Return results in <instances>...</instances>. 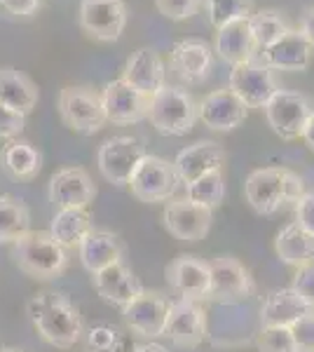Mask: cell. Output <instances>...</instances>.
<instances>
[{"label":"cell","mask_w":314,"mask_h":352,"mask_svg":"<svg viewBox=\"0 0 314 352\" xmlns=\"http://www.w3.org/2000/svg\"><path fill=\"white\" fill-rule=\"evenodd\" d=\"M211 268V289L207 300H221V303H239L251 298L256 292V282L242 261L235 256H218L209 261Z\"/></svg>","instance_id":"10"},{"label":"cell","mask_w":314,"mask_h":352,"mask_svg":"<svg viewBox=\"0 0 314 352\" xmlns=\"http://www.w3.org/2000/svg\"><path fill=\"white\" fill-rule=\"evenodd\" d=\"M28 317H31L33 327L40 333L45 343L54 345V348L68 350L82 338L85 322L80 310L73 305V300L66 294L45 292L36 294L26 305Z\"/></svg>","instance_id":"1"},{"label":"cell","mask_w":314,"mask_h":352,"mask_svg":"<svg viewBox=\"0 0 314 352\" xmlns=\"http://www.w3.org/2000/svg\"><path fill=\"white\" fill-rule=\"evenodd\" d=\"M291 289H293L295 294H300V296L314 308V261L312 263L300 265V268H295Z\"/></svg>","instance_id":"40"},{"label":"cell","mask_w":314,"mask_h":352,"mask_svg":"<svg viewBox=\"0 0 314 352\" xmlns=\"http://www.w3.org/2000/svg\"><path fill=\"white\" fill-rule=\"evenodd\" d=\"M0 352H24V350H16V348H5V350H0Z\"/></svg>","instance_id":"47"},{"label":"cell","mask_w":314,"mask_h":352,"mask_svg":"<svg viewBox=\"0 0 314 352\" xmlns=\"http://www.w3.org/2000/svg\"><path fill=\"white\" fill-rule=\"evenodd\" d=\"M14 263L33 280H54L68 268V249L49 235V230H28L12 242Z\"/></svg>","instance_id":"3"},{"label":"cell","mask_w":314,"mask_h":352,"mask_svg":"<svg viewBox=\"0 0 314 352\" xmlns=\"http://www.w3.org/2000/svg\"><path fill=\"white\" fill-rule=\"evenodd\" d=\"M305 192V181L287 167H265L249 174L244 184V195L254 212L270 217L284 204L293 202Z\"/></svg>","instance_id":"2"},{"label":"cell","mask_w":314,"mask_h":352,"mask_svg":"<svg viewBox=\"0 0 314 352\" xmlns=\"http://www.w3.org/2000/svg\"><path fill=\"white\" fill-rule=\"evenodd\" d=\"M5 174H10L16 181H31L36 179L43 169V155L31 141L24 139H10L0 155Z\"/></svg>","instance_id":"28"},{"label":"cell","mask_w":314,"mask_h":352,"mask_svg":"<svg viewBox=\"0 0 314 352\" xmlns=\"http://www.w3.org/2000/svg\"><path fill=\"white\" fill-rule=\"evenodd\" d=\"M146 155L148 153L144 141L129 134H120L111 136V139L99 146L96 164H99V172L108 184L122 188V186H129L136 167H139Z\"/></svg>","instance_id":"5"},{"label":"cell","mask_w":314,"mask_h":352,"mask_svg":"<svg viewBox=\"0 0 314 352\" xmlns=\"http://www.w3.org/2000/svg\"><path fill=\"white\" fill-rule=\"evenodd\" d=\"M216 52L230 66L244 64V61L254 59L258 54L254 36H251L249 16L227 21L225 26L216 28Z\"/></svg>","instance_id":"26"},{"label":"cell","mask_w":314,"mask_h":352,"mask_svg":"<svg viewBox=\"0 0 314 352\" xmlns=\"http://www.w3.org/2000/svg\"><path fill=\"white\" fill-rule=\"evenodd\" d=\"M275 252L282 263L300 268L305 263L314 261V237L310 232H305L298 223H289L287 228L279 230L275 240Z\"/></svg>","instance_id":"30"},{"label":"cell","mask_w":314,"mask_h":352,"mask_svg":"<svg viewBox=\"0 0 314 352\" xmlns=\"http://www.w3.org/2000/svg\"><path fill=\"white\" fill-rule=\"evenodd\" d=\"M164 228H167L176 240L183 242H199L207 237L211 230V221H214V212L209 207L188 200V197H171L164 204L162 212Z\"/></svg>","instance_id":"12"},{"label":"cell","mask_w":314,"mask_h":352,"mask_svg":"<svg viewBox=\"0 0 314 352\" xmlns=\"http://www.w3.org/2000/svg\"><path fill=\"white\" fill-rule=\"evenodd\" d=\"M92 282H94L96 294H99L106 303L117 305V308H124L131 298H136L144 292V285H141L139 277L124 265V261H117V263L94 272Z\"/></svg>","instance_id":"23"},{"label":"cell","mask_w":314,"mask_h":352,"mask_svg":"<svg viewBox=\"0 0 314 352\" xmlns=\"http://www.w3.org/2000/svg\"><path fill=\"white\" fill-rule=\"evenodd\" d=\"M179 174L174 169V162L157 155H146L136 167L134 176L129 181L131 195L146 204L169 202L179 188Z\"/></svg>","instance_id":"8"},{"label":"cell","mask_w":314,"mask_h":352,"mask_svg":"<svg viewBox=\"0 0 314 352\" xmlns=\"http://www.w3.org/2000/svg\"><path fill=\"white\" fill-rule=\"evenodd\" d=\"M164 336L179 348H197L207 338V315L197 300L176 298L169 305Z\"/></svg>","instance_id":"14"},{"label":"cell","mask_w":314,"mask_h":352,"mask_svg":"<svg viewBox=\"0 0 314 352\" xmlns=\"http://www.w3.org/2000/svg\"><path fill=\"white\" fill-rule=\"evenodd\" d=\"M310 310L312 305L291 287L275 289L260 305V327H293Z\"/></svg>","instance_id":"25"},{"label":"cell","mask_w":314,"mask_h":352,"mask_svg":"<svg viewBox=\"0 0 314 352\" xmlns=\"http://www.w3.org/2000/svg\"><path fill=\"white\" fill-rule=\"evenodd\" d=\"M94 230L87 209H59L49 223V235L64 249H76Z\"/></svg>","instance_id":"29"},{"label":"cell","mask_w":314,"mask_h":352,"mask_svg":"<svg viewBox=\"0 0 314 352\" xmlns=\"http://www.w3.org/2000/svg\"><path fill=\"white\" fill-rule=\"evenodd\" d=\"M131 348H134V345H131ZM131 348H127V345H122V348L115 350V352H131Z\"/></svg>","instance_id":"46"},{"label":"cell","mask_w":314,"mask_h":352,"mask_svg":"<svg viewBox=\"0 0 314 352\" xmlns=\"http://www.w3.org/2000/svg\"><path fill=\"white\" fill-rule=\"evenodd\" d=\"M164 78H167V68H164V61L159 52L153 47H139L124 61L122 80L146 96L159 92L167 85Z\"/></svg>","instance_id":"19"},{"label":"cell","mask_w":314,"mask_h":352,"mask_svg":"<svg viewBox=\"0 0 314 352\" xmlns=\"http://www.w3.org/2000/svg\"><path fill=\"white\" fill-rule=\"evenodd\" d=\"M0 8L16 16H31L40 10V0H0Z\"/></svg>","instance_id":"42"},{"label":"cell","mask_w":314,"mask_h":352,"mask_svg":"<svg viewBox=\"0 0 314 352\" xmlns=\"http://www.w3.org/2000/svg\"><path fill=\"white\" fill-rule=\"evenodd\" d=\"M295 223L314 237V192H302L295 200Z\"/></svg>","instance_id":"41"},{"label":"cell","mask_w":314,"mask_h":352,"mask_svg":"<svg viewBox=\"0 0 314 352\" xmlns=\"http://www.w3.org/2000/svg\"><path fill=\"white\" fill-rule=\"evenodd\" d=\"M227 89H232L247 104V109H265V104L272 99L279 85L275 80V71L267 68L256 54L254 59L232 66L230 78H227Z\"/></svg>","instance_id":"9"},{"label":"cell","mask_w":314,"mask_h":352,"mask_svg":"<svg viewBox=\"0 0 314 352\" xmlns=\"http://www.w3.org/2000/svg\"><path fill=\"white\" fill-rule=\"evenodd\" d=\"M38 87L26 73L16 71L12 66L0 68V104L10 106L12 111L28 116L38 106Z\"/></svg>","instance_id":"27"},{"label":"cell","mask_w":314,"mask_h":352,"mask_svg":"<svg viewBox=\"0 0 314 352\" xmlns=\"http://www.w3.org/2000/svg\"><path fill=\"white\" fill-rule=\"evenodd\" d=\"M249 26H251V36H254V43L258 52L267 50L270 45H275L279 38H284L291 31L287 19L279 12H272V10L254 12L249 16Z\"/></svg>","instance_id":"32"},{"label":"cell","mask_w":314,"mask_h":352,"mask_svg":"<svg viewBox=\"0 0 314 352\" xmlns=\"http://www.w3.org/2000/svg\"><path fill=\"white\" fill-rule=\"evenodd\" d=\"M56 106L66 127L78 134H96L108 122L101 94L89 87H64Z\"/></svg>","instance_id":"7"},{"label":"cell","mask_w":314,"mask_h":352,"mask_svg":"<svg viewBox=\"0 0 314 352\" xmlns=\"http://www.w3.org/2000/svg\"><path fill=\"white\" fill-rule=\"evenodd\" d=\"M169 64L171 71L183 82L199 85L207 80L211 73V64H214L211 47L204 41H197V38H186V41H179L171 47Z\"/></svg>","instance_id":"20"},{"label":"cell","mask_w":314,"mask_h":352,"mask_svg":"<svg viewBox=\"0 0 314 352\" xmlns=\"http://www.w3.org/2000/svg\"><path fill=\"white\" fill-rule=\"evenodd\" d=\"M155 5L162 16L171 21H183L197 12L199 0H155Z\"/></svg>","instance_id":"38"},{"label":"cell","mask_w":314,"mask_h":352,"mask_svg":"<svg viewBox=\"0 0 314 352\" xmlns=\"http://www.w3.org/2000/svg\"><path fill=\"white\" fill-rule=\"evenodd\" d=\"M80 26L94 41L115 43L127 26V8L122 0H80Z\"/></svg>","instance_id":"11"},{"label":"cell","mask_w":314,"mask_h":352,"mask_svg":"<svg viewBox=\"0 0 314 352\" xmlns=\"http://www.w3.org/2000/svg\"><path fill=\"white\" fill-rule=\"evenodd\" d=\"M291 329V336L298 352H314V310L302 315Z\"/></svg>","instance_id":"37"},{"label":"cell","mask_w":314,"mask_h":352,"mask_svg":"<svg viewBox=\"0 0 314 352\" xmlns=\"http://www.w3.org/2000/svg\"><path fill=\"white\" fill-rule=\"evenodd\" d=\"M101 104L106 111V120L113 124H134L148 118L150 109V96L141 94L127 85L122 78L111 80L101 92Z\"/></svg>","instance_id":"15"},{"label":"cell","mask_w":314,"mask_h":352,"mask_svg":"<svg viewBox=\"0 0 314 352\" xmlns=\"http://www.w3.org/2000/svg\"><path fill=\"white\" fill-rule=\"evenodd\" d=\"M300 139L305 141V144L314 151V113H312L310 118H307L305 129H302V136H300Z\"/></svg>","instance_id":"44"},{"label":"cell","mask_w":314,"mask_h":352,"mask_svg":"<svg viewBox=\"0 0 314 352\" xmlns=\"http://www.w3.org/2000/svg\"><path fill=\"white\" fill-rule=\"evenodd\" d=\"M207 14L211 26L221 28L227 21L254 14V0H207Z\"/></svg>","instance_id":"34"},{"label":"cell","mask_w":314,"mask_h":352,"mask_svg":"<svg viewBox=\"0 0 314 352\" xmlns=\"http://www.w3.org/2000/svg\"><path fill=\"white\" fill-rule=\"evenodd\" d=\"M310 43L305 41L300 31L291 28L284 38H279L275 45L258 52V59L272 71H307L312 61Z\"/></svg>","instance_id":"22"},{"label":"cell","mask_w":314,"mask_h":352,"mask_svg":"<svg viewBox=\"0 0 314 352\" xmlns=\"http://www.w3.org/2000/svg\"><path fill=\"white\" fill-rule=\"evenodd\" d=\"M26 127V116L12 111L10 106L0 104V139H16Z\"/></svg>","instance_id":"39"},{"label":"cell","mask_w":314,"mask_h":352,"mask_svg":"<svg viewBox=\"0 0 314 352\" xmlns=\"http://www.w3.org/2000/svg\"><path fill=\"white\" fill-rule=\"evenodd\" d=\"M47 195L56 209H87L96 197V186L82 167H66L49 179Z\"/></svg>","instance_id":"17"},{"label":"cell","mask_w":314,"mask_h":352,"mask_svg":"<svg viewBox=\"0 0 314 352\" xmlns=\"http://www.w3.org/2000/svg\"><path fill=\"white\" fill-rule=\"evenodd\" d=\"M298 31L302 33V36H305V41L310 43V47L314 50V5H312V8H307L305 12H302Z\"/></svg>","instance_id":"43"},{"label":"cell","mask_w":314,"mask_h":352,"mask_svg":"<svg viewBox=\"0 0 314 352\" xmlns=\"http://www.w3.org/2000/svg\"><path fill=\"white\" fill-rule=\"evenodd\" d=\"M31 230V212L12 195H0V244L14 242Z\"/></svg>","instance_id":"31"},{"label":"cell","mask_w":314,"mask_h":352,"mask_svg":"<svg viewBox=\"0 0 314 352\" xmlns=\"http://www.w3.org/2000/svg\"><path fill=\"white\" fill-rule=\"evenodd\" d=\"M131 352H169L167 348H162V345L159 343H139V345H134V348H131Z\"/></svg>","instance_id":"45"},{"label":"cell","mask_w":314,"mask_h":352,"mask_svg":"<svg viewBox=\"0 0 314 352\" xmlns=\"http://www.w3.org/2000/svg\"><path fill=\"white\" fill-rule=\"evenodd\" d=\"M186 197L202 204V207H209L211 212H214V209L225 200V176H223V169L207 172L204 176H199L197 181L188 184Z\"/></svg>","instance_id":"33"},{"label":"cell","mask_w":314,"mask_h":352,"mask_svg":"<svg viewBox=\"0 0 314 352\" xmlns=\"http://www.w3.org/2000/svg\"><path fill=\"white\" fill-rule=\"evenodd\" d=\"M0 350H3V348H0Z\"/></svg>","instance_id":"48"},{"label":"cell","mask_w":314,"mask_h":352,"mask_svg":"<svg viewBox=\"0 0 314 352\" xmlns=\"http://www.w3.org/2000/svg\"><path fill=\"white\" fill-rule=\"evenodd\" d=\"M78 256H80L82 268L87 270L89 275H94V272H99V270L108 268V265L122 261L124 244L115 232L94 228L82 242H80Z\"/></svg>","instance_id":"24"},{"label":"cell","mask_w":314,"mask_h":352,"mask_svg":"<svg viewBox=\"0 0 314 352\" xmlns=\"http://www.w3.org/2000/svg\"><path fill=\"white\" fill-rule=\"evenodd\" d=\"M148 120L164 136H186L197 122L195 96L179 85H164L150 96Z\"/></svg>","instance_id":"4"},{"label":"cell","mask_w":314,"mask_h":352,"mask_svg":"<svg viewBox=\"0 0 314 352\" xmlns=\"http://www.w3.org/2000/svg\"><path fill=\"white\" fill-rule=\"evenodd\" d=\"M262 113H265V120L272 127V132L282 136L284 141H293L302 136L307 118L314 113V104L307 94L279 87L265 104Z\"/></svg>","instance_id":"6"},{"label":"cell","mask_w":314,"mask_h":352,"mask_svg":"<svg viewBox=\"0 0 314 352\" xmlns=\"http://www.w3.org/2000/svg\"><path fill=\"white\" fill-rule=\"evenodd\" d=\"M167 282L179 294V298L188 300H207L211 289V268L209 261L199 256L181 254L167 265Z\"/></svg>","instance_id":"16"},{"label":"cell","mask_w":314,"mask_h":352,"mask_svg":"<svg viewBox=\"0 0 314 352\" xmlns=\"http://www.w3.org/2000/svg\"><path fill=\"white\" fill-rule=\"evenodd\" d=\"M127 345L122 331L111 324H96L87 331V348L89 352H115Z\"/></svg>","instance_id":"35"},{"label":"cell","mask_w":314,"mask_h":352,"mask_svg":"<svg viewBox=\"0 0 314 352\" xmlns=\"http://www.w3.org/2000/svg\"><path fill=\"white\" fill-rule=\"evenodd\" d=\"M247 116V104L232 89H216L197 104V118L214 132H232Z\"/></svg>","instance_id":"18"},{"label":"cell","mask_w":314,"mask_h":352,"mask_svg":"<svg viewBox=\"0 0 314 352\" xmlns=\"http://www.w3.org/2000/svg\"><path fill=\"white\" fill-rule=\"evenodd\" d=\"M256 345L258 352H298L289 327H260Z\"/></svg>","instance_id":"36"},{"label":"cell","mask_w":314,"mask_h":352,"mask_svg":"<svg viewBox=\"0 0 314 352\" xmlns=\"http://www.w3.org/2000/svg\"><path fill=\"white\" fill-rule=\"evenodd\" d=\"M223 164H225V148L221 144H216V141H197V144L179 151V155L174 160V169L179 174L181 184L188 186L207 172L223 169Z\"/></svg>","instance_id":"21"},{"label":"cell","mask_w":314,"mask_h":352,"mask_svg":"<svg viewBox=\"0 0 314 352\" xmlns=\"http://www.w3.org/2000/svg\"><path fill=\"white\" fill-rule=\"evenodd\" d=\"M171 300L159 292H144L136 298H131L122 308L124 322L129 324L136 336L144 338H159L164 336V324H167Z\"/></svg>","instance_id":"13"}]
</instances>
